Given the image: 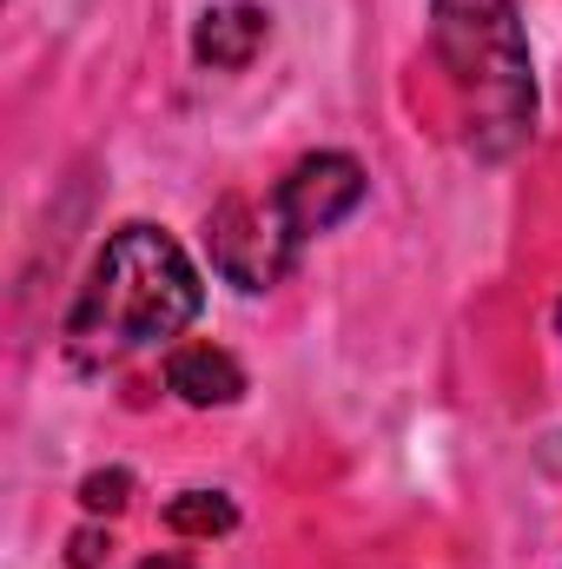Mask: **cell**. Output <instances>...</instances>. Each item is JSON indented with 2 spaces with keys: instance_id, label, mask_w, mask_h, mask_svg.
Here are the masks:
<instances>
[{
  "instance_id": "obj_1",
  "label": "cell",
  "mask_w": 562,
  "mask_h": 569,
  "mask_svg": "<svg viewBox=\"0 0 562 569\" xmlns=\"http://www.w3.org/2000/svg\"><path fill=\"white\" fill-rule=\"evenodd\" d=\"M199 305L205 284L179 252V239H165L159 226H120L67 311V351L80 365L133 358L145 345L179 338L199 318Z\"/></svg>"
},
{
  "instance_id": "obj_2",
  "label": "cell",
  "mask_w": 562,
  "mask_h": 569,
  "mask_svg": "<svg viewBox=\"0 0 562 569\" xmlns=\"http://www.w3.org/2000/svg\"><path fill=\"white\" fill-rule=\"evenodd\" d=\"M430 40L463 100L470 146L510 159L536 133V73L516 0H430Z\"/></svg>"
},
{
  "instance_id": "obj_3",
  "label": "cell",
  "mask_w": 562,
  "mask_h": 569,
  "mask_svg": "<svg viewBox=\"0 0 562 569\" xmlns=\"http://www.w3.org/2000/svg\"><path fill=\"white\" fill-rule=\"evenodd\" d=\"M205 246H212V272L239 291H272L298 266V239L284 232L272 199H219L205 219Z\"/></svg>"
},
{
  "instance_id": "obj_4",
  "label": "cell",
  "mask_w": 562,
  "mask_h": 569,
  "mask_svg": "<svg viewBox=\"0 0 562 569\" xmlns=\"http://www.w3.org/2000/svg\"><path fill=\"white\" fill-rule=\"evenodd\" d=\"M364 186L371 179H364V166L351 152H311V159H298L279 186H272V206H279L284 232L304 246V239L344 226L364 206Z\"/></svg>"
},
{
  "instance_id": "obj_5",
  "label": "cell",
  "mask_w": 562,
  "mask_h": 569,
  "mask_svg": "<svg viewBox=\"0 0 562 569\" xmlns=\"http://www.w3.org/2000/svg\"><path fill=\"white\" fill-rule=\"evenodd\" d=\"M265 40H272V13H265V7H252V0L205 7V13H199V27H192V53H199V67H219V73L252 67Z\"/></svg>"
},
{
  "instance_id": "obj_6",
  "label": "cell",
  "mask_w": 562,
  "mask_h": 569,
  "mask_svg": "<svg viewBox=\"0 0 562 569\" xmlns=\"http://www.w3.org/2000/svg\"><path fill=\"white\" fill-rule=\"evenodd\" d=\"M165 391H172L179 405H192V411H225V405H239L245 371H239V358L219 351V345H179V351L165 358Z\"/></svg>"
},
{
  "instance_id": "obj_7",
  "label": "cell",
  "mask_w": 562,
  "mask_h": 569,
  "mask_svg": "<svg viewBox=\"0 0 562 569\" xmlns=\"http://www.w3.org/2000/svg\"><path fill=\"white\" fill-rule=\"evenodd\" d=\"M165 523H172L179 537H232V530H239V510H232L225 490H179V497L165 503Z\"/></svg>"
},
{
  "instance_id": "obj_8",
  "label": "cell",
  "mask_w": 562,
  "mask_h": 569,
  "mask_svg": "<svg viewBox=\"0 0 562 569\" xmlns=\"http://www.w3.org/2000/svg\"><path fill=\"white\" fill-rule=\"evenodd\" d=\"M80 503H87L93 517H120V510L133 503V470H120V463H113V470H93V477L80 483Z\"/></svg>"
},
{
  "instance_id": "obj_9",
  "label": "cell",
  "mask_w": 562,
  "mask_h": 569,
  "mask_svg": "<svg viewBox=\"0 0 562 569\" xmlns=\"http://www.w3.org/2000/svg\"><path fill=\"white\" fill-rule=\"evenodd\" d=\"M107 557H113V537H107L100 523L73 530V543H67V563L73 569H107Z\"/></svg>"
},
{
  "instance_id": "obj_10",
  "label": "cell",
  "mask_w": 562,
  "mask_h": 569,
  "mask_svg": "<svg viewBox=\"0 0 562 569\" xmlns=\"http://www.w3.org/2000/svg\"><path fill=\"white\" fill-rule=\"evenodd\" d=\"M133 569H192L185 557H145V563H133Z\"/></svg>"
},
{
  "instance_id": "obj_11",
  "label": "cell",
  "mask_w": 562,
  "mask_h": 569,
  "mask_svg": "<svg viewBox=\"0 0 562 569\" xmlns=\"http://www.w3.org/2000/svg\"><path fill=\"white\" fill-rule=\"evenodd\" d=\"M556 325H562V311H556Z\"/></svg>"
}]
</instances>
